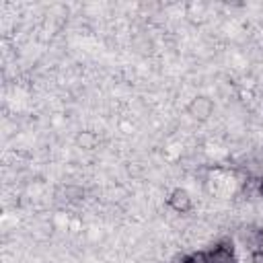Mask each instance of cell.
I'll list each match as a JSON object with an SVG mask.
<instances>
[{"label": "cell", "instance_id": "3", "mask_svg": "<svg viewBox=\"0 0 263 263\" xmlns=\"http://www.w3.org/2000/svg\"><path fill=\"white\" fill-rule=\"evenodd\" d=\"M166 205L177 214H187L193 208V197L185 187H175L166 197Z\"/></svg>", "mask_w": 263, "mask_h": 263}, {"label": "cell", "instance_id": "2", "mask_svg": "<svg viewBox=\"0 0 263 263\" xmlns=\"http://www.w3.org/2000/svg\"><path fill=\"white\" fill-rule=\"evenodd\" d=\"M208 263H238L234 249H232V240L220 238L214 245V249L208 251Z\"/></svg>", "mask_w": 263, "mask_h": 263}, {"label": "cell", "instance_id": "1", "mask_svg": "<svg viewBox=\"0 0 263 263\" xmlns=\"http://www.w3.org/2000/svg\"><path fill=\"white\" fill-rule=\"evenodd\" d=\"M214 113V101L205 95H195L189 103H187V115L197 121V123H205L212 119Z\"/></svg>", "mask_w": 263, "mask_h": 263}, {"label": "cell", "instance_id": "4", "mask_svg": "<svg viewBox=\"0 0 263 263\" xmlns=\"http://www.w3.org/2000/svg\"><path fill=\"white\" fill-rule=\"evenodd\" d=\"M251 263H263V251L261 249L251 253Z\"/></svg>", "mask_w": 263, "mask_h": 263}, {"label": "cell", "instance_id": "5", "mask_svg": "<svg viewBox=\"0 0 263 263\" xmlns=\"http://www.w3.org/2000/svg\"><path fill=\"white\" fill-rule=\"evenodd\" d=\"M259 191H261V197H263V179H261V183H259Z\"/></svg>", "mask_w": 263, "mask_h": 263}]
</instances>
